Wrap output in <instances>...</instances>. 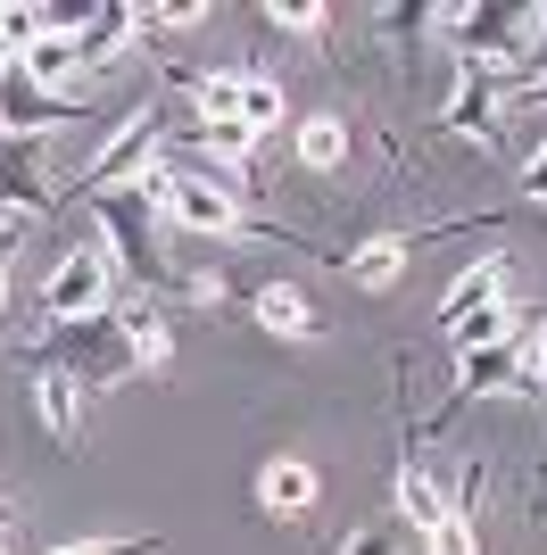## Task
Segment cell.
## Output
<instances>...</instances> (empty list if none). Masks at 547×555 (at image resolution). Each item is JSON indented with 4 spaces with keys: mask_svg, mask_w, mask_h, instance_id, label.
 I'll return each mask as SVG.
<instances>
[{
    "mask_svg": "<svg viewBox=\"0 0 547 555\" xmlns=\"http://www.w3.org/2000/svg\"><path fill=\"white\" fill-rule=\"evenodd\" d=\"M481 489H489V464H465V473H456V498H448V514H456V522H473V514H481Z\"/></svg>",
    "mask_w": 547,
    "mask_h": 555,
    "instance_id": "obj_22",
    "label": "cell"
},
{
    "mask_svg": "<svg viewBox=\"0 0 547 555\" xmlns=\"http://www.w3.org/2000/svg\"><path fill=\"white\" fill-rule=\"evenodd\" d=\"M506 332H514V315H506V307H481V315H465V324H456V348H465V357H473V348L506 340Z\"/></svg>",
    "mask_w": 547,
    "mask_h": 555,
    "instance_id": "obj_21",
    "label": "cell"
},
{
    "mask_svg": "<svg viewBox=\"0 0 547 555\" xmlns=\"http://www.w3.org/2000/svg\"><path fill=\"white\" fill-rule=\"evenodd\" d=\"M0 216L9 224H34V216H59V183L42 175V158H34V141L0 133Z\"/></svg>",
    "mask_w": 547,
    "mask_h": 555,
    "instance_id": "obj_7",
    "label": "cell"
},
{
    "mask_svg": "<svg viewBox=\"0 0 547 555\" xmlns=\"http://www.w3.org/2000/svg\"><path fill=\"white\" fill-rule=\"evenodd\" d=\"M341 555H407V539H398V522H365V531H348Z\"/></svg>",
    "mask_w": 547,
    "mask_h": 555,
    "instance_id": "obj_23",
    "label": "cell"
},
{
    "mask_svg": "<svg viewBox=\"0 0 547 555\" xmlns=\"http://www.w3.org/2000/svg\"><path fill=\"white\" fill-rule=\"evenodd\" d=\"M166 224L200 232V241H225V232H250V208H241V191H225V183H175V175H166Z\"/></svg>",
    "mask_w": 547,
    "mask_h": 555,
    "instance_id": "obj_6",
    "label": "cell"
},
{
    "mask_svg": "<svg viewBox=\"0 0 547 555\" xmlns=\"http://www.w3.org/2000/svg\"><path fill=\"white\" fill-rule=\"evenodd\" d=\"M0 59H9V50H0Z\"/></svg>",
    "mask_w": 547,
    "mask_h": 555,
    "instance_id": "obj_30",
    "label": "cell"
},
{
    "mask_svg": "<svg viewBox=\"0 0 547 555\" xmlns=\"http://www.w3.org/2000/svg\"><path fill=\"white\" fill-rule=\"evenodd\" d=\"M42 315L50 324H84V315H109V249H67L42 282Z\"/></svg>",
    "mask_w": 547,
    "mask_h": 555,
    "instance_id": "obj_3",
    "label": "cell"
},
{
    "mask_svg": "<svg viewBox=\"0 0 547 555\" xmlns=\"http://www.w3.org/2000/svg\"><path fill=\"white\" fill-rule=\"evenodd\" d=\"M398 514H407V531H415V539L448 522V498L432 489V473H415V464H398Z\"/></svg>",
    "mask_w": 547,
    "mask_h": 555,
    "instance_id": "obj_17",
    "label": "cell"
},
{
    "mask_svg": "<svg viewBox=\"0 0 547 555\" xmlns=\"http://www.w3.org/2000/svg\"><path fill=\"white\" fill-rule=\"evenodd\" d=\"M341 158H348V125H341V116H307V125H298V166L332 175Z\"/></svg>",
    "mask_w": 547,
    "mask_h": 555,
    "instance_id": "obj_18",
    "label": "cell"
},
{
    "mask_svg": "<svg viewBox=\"0 0 547 555\" xmlns=\"http://www.w3.org/2000/svg\"><path fill=\"white\" fill-rule=\"evenodd\" d=\"M440 125H448V133H473V141H498V125H506V83H489L481 67H465V83H456V100L440 108Z\"/></svg>",
    "mask_w": 547,
    "mask_h": 555,
    "instance_id": "obj_9",
    "label": "cell"
},
{
    "mask_svg": "<svg viewBox=\"0 0 547 555\" xmlns=\"http://www.w3.org/2000/svg\"><path fill=\"white\" fill-rule=\"evenodd\" d=\"M398 274H407V241H398V232H382V241L348 249V282H357V291H390Z\"/></svg>",
    "mask_w": 547,
    "mask_h": 555,
    "instance_id": "obj_16",
    "label": "cell"
},
{
    "mask_svg": "<svg viewBox=\"0 0 547 555\" xmlns=\"http://www.w3.org/2000/svg\"><path fill=\"white\" fill-rule=\"evenodd\" d=\"M266 25H291V34H316V25H332V9H323V0H282V9H266Z\"/></svg>",
    "mask_w": 547,
    "mask_h": 555,
    "instance_id": "obj_25",
    "label": "cell"
},
{
    "mask_svg": "<svg viewBox=\"0 0 547 555\" xmlns=\"http://www.w3.org/2000/svg\"><path fill=\"white\" fill-rule=\"evenodd\" d=\"M34 415H42V431L67 448V456L84 448V390H75L67 373H34Z\"/></svg>",
    "mask_w": 547,
    "mask_h": 555,
    "instance_id": "obj_10",
    "label": "cell"
},
{
    "mask_svg": "<svg viewBox=\"0 0 547 555\" xmlns=\"http://www.w3.org/2000/svg\"><path fill=\"white\" fill-rule=\"evenodd\" d=\"M250 307H257V324L282 332V340H307V332H316V307H307V291H291V282H266Z\"/></svg>",
    "mask_w": 547,
    "mask_h": 555,
    "instance_id": "obj_14",
    "label": "cell"
},
{
    "mask_svg": "<svg viewBox=\"0 0 547 555\" xmlns=\"http://www.w3.org/2000/svg\"><path fill=\"white\" fill-rule=\"evenodd\" d=\"M423 555H481V539H473V522H440V531H423Z\"/></svg>",
    "mask_w": 547,
    "mask_h": 555,
    "instance_id": "obj_24",
    "label": "cell"
},
{
    "mask_svg": "<svg viewBox=\"0 0 547 555\" xmlns=\"http://www.w3.org/2000/svg\"><path fill=\"white\" fill-rule=\"evenodd\" d=\"M50 555H158V539H75V547H50Z\"/></svg>",
    "mask_w": 547,
    "mask_h": 555,
    "instance_id": "obj_26",
    "label": "cell"
},
{
    "mask_svg": "<svg viewBox=\"0 0 547 555\" xmlns=\"http://www.w3.org/2000/svg\"><path fill=\"white\" fill-rule=\"evenodd\" d=\"M158 133H166V116H158V100H141L125 125L109 133V150L75 175V199H91V191H116V183H133V158H150L158 150Z\"/></svg>",
    "mask_w": 547,
    "mask_h": 555,
    "instance_id": "obj_4",
    "label": "cell"
},
{
    "mask_svg": "<svg viewBox=\"0 0 547 555\" xmlns=\"http://www.w3.org/2000/svg\"><path fill=\"white\" fill-rule=\"evenodd\" d=\"M506 282H514V257H473L465 274L448 282V299H440V324H465V315H481V307H506Z\"/></svg>",
    "mask_w": 547,
    "mask_h": 555,
    "instance_id": "obj_8",
    "label": "cell"
},
{
    "mask_svg": "<svg viewBox=\"0 0 547 555\" xmlns=\"http://www.w3.org/2000/svg\"><path fill=\"white\" fill-rule=\"evenodd\" d=\"M34 365L42 373H67L75 390H116V382H133L141 357H133V332L125 315H84V324H50V340H34Z\"/></svg>",
    "mask_w": 547,
    "mask_h": 555,
    "instance_id": "obj_2",
    "label": "cell"
},
{
    "mask_svg": "<svg viewBox=\"0 0 547 555\" xmlns=\"http://www.w3.org/2000/svg\"><path fill=\"white\" fill-rule=\"evenodd\" d=\"M539 398H547V324H539ZM539 481H547V440H539Z\"/></svg>",
    "mask_w": 547,
    "mask_h": 555,
    "instance_id": "obj_28",
    "label": "cell"
},
{
    "mask_svg": "<svg viewBox=\"0 0 547 555\" xmlns=\"http://www.w3.org/2000/svg\"><path fill=\"white\" fill-rule=\"evenodd\" d=\"M133 25H141V9H125V0H109V9H91V17H84V34H75V50H84V67H109L116 50L133 42Z\"/></svg>",
    "mask_w": 547,
    "mask_h": 555,
    "instance_id": "obj_13",
    "label": "cell"
},
{
    "mask_svg": "<svg viewBox=\"0 0 547 555\" xmlns=\"http://www.w3.org/2000/svg\"><path fill=\"white\" fill-rule=\"evenodd\" d=\"M84 108H91V100H50L17 59H0V133L34 141V133H50V125H75Z\"/></svg>",
    "mask_w": 547,
    "mask_h": 555,
    "instance_id": "obj_5",
    "label": "cell"
},
{
    "mask_svg": "<svg viewBox=\"0 0 547 555\" xmlns=\"http://www.w3.org/2000/svg\"><path fill=\"white\" fill-rule=\"evenodd\" d=\"M34 83H42L50 100H75V75H84V50H75V34H42V42L17 59Z\"/></svg>",
    "mask_w": 547,
    "mask_h": 555,
    "instance_id": "obj_12",
    "label": "cell"
},
{
    "mask_svg": "<svg viewBox=\"0 0 547 555\" xmlns=\"http://www.w3.org/2000/svg\"><path fill=\"white\" fill-rule=\"evenodd\" d=\"M166 83L200 100V125H216V116H241V75H232V67H216V75H182V67H166Z\"/></svg>",
    "mask_w": 547,
    "mask_h": 555,
    "instance_id": "obj_15",
    "label": "cell"
},
{
    "mask_svg": "<svg viewBox=\"0 0 547 555\" xmlns=\"http://www.w3.org/2000/svg\"><path fill=\"white\" fill-rule=\"evenodd\" d=\"M523 199H539V208H547V125H539V150L523 158Z\"/></svg>",
    "mask_w": 547,
    "mask_h": 555,
    "instance_id": "obj_27",
    "label": "cell"
},
{
    "mask_svg": "<svg viewBox=\"0 0 547 555\" xmlns=\"http://www.w3.org/2000/svg\"><path fill=\"white\" fill-rule=\"evenodd\" d=\"M0 299H9V266H0Z\"/></svg>",
    "mask_w": 547,
    "mask_h": 555,
    "instance_id": "obj_29",
    "label": "cell"
},
{
    "mask_svg": "<svg viewBox=\"0 0 547 555\" xmlns=\"http://www.w3.org/2000/svg\"><path fill=\"white\" fill-rule=\"evenodd\" d=\"M241 125H250V133H274V125H282V83H274V75H241Z\"/></svg>",
    "mask_w": 547,
    "mask_h": 555,
    "instance_id": "obj_20",
    "label": "cell"
},
{
    "mask_svg": "<svg viewBox=\"0 0 547 555\" xmlns=\"http://www.w3.org/2000/svg\"><path fill=\"white\" fill-rule=\"evenodd\" d=\"M91 208H100V224H109V257L150 291V299H175L182 282H191L175 257H166V232H158V216H166V166L158 158L141 166L133 183L91 191Z\"/></svg>",
    "mask_w": 547,
    "mask_h": 555,
    "instance_id": "obj_1",
    "label": "cell"
},
{
    "mask_svg": "<svg viewBox=\"0 0 547 555\" xmlns=\"http://www.w3.org/2000/svg\"><path fill=\"white\" fill-rule=\"evenodd\" d=\"M116 315H125V332H133V357H141V373H158L166 357H175V340H166V324H158V299L116 307Z\"/></svg>",
    "mask_w": 547,
    "mask_h": 555,
    "instance_id": "obj_19",
    "label": "cell"
},
{
    "mask_svg": "<svg viewBox=\"0 0 547 555\" xmlns=\"http://www.w3.org/2000/svg\"><path fill=\"white\" fill-rule=\"evenodd\" d=\"M257 506H266V514H282V522H291V514H307V506H316V464L274 456L266 473H257Z\"/></svg>",
    "mask_w": 547,
    "mask_h": 555,
    "instance_id": "obj_11",
    "label": "cell"
}]
</instances>
